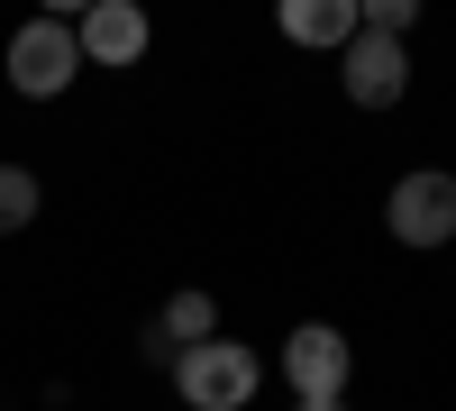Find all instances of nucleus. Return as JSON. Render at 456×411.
I'll return each mask as SVG.
<instances>
[{"mask_svg": "<svg viewBox=\"0 0 456 411\" xmlns=\"http://www.w3.org/2000/svg\"><path fill=\"white\" fill-rule=\"evenodd\" d=\"M292 411H347V402H292Z\"/></svg>", "mask_w": 456, "mask_h": 411, "instance_id": "1a4fd4ad", "label": "nucleus"}, {"mask_svg": "<svg viewBox=\"0 0 456 411\" xmlns=\"http://www.w3.org/2000/svg\"><path fill=\"white\" fill-rule=\"evenodd\" d=\"M384 219H393V238L402 247H447L456 238V174H402L393 183V201H384Z\"/></svg>", "mask_w": 456, "mask_h": 411, "instance_id": "7ed1b4c3", "label": "nucleus"}, {"mask_svg": "<svg viewBox=\"0 0 456 411\" xmlns=\"http://www.w3.org/2000/svg\"><path fill=\"white\" fill-rule=\"evenodd\" d=\"M37 219V174L28 165H0V238H19Z\"/></svg>", "mask_w": 456, "mask_h": 411, "instance_id": "6e6552de", "label": "nucleus"}, {"mask_svg": "<svg viewBox=\"0 0 456 411\" xmlns=\"http://www.w3.org/2000/svg\"><path fill=\"white\" fill-rule=\"evenodd\" d=\"M283 375H292V402H347V339L329 320L292 329L283 339Z\"/></svg>", "mask_w": 456, "mask_h": 411, "instance_id": "39448f33", "label": "nucleus"}, {"mask_svg": "<svg viewBox=\"0 0 456 411\" xmlns=\"http://www.w3.org/2000/svg\"><path fill=\"white\" fill-rule=\"evenodd\" d=\"M256 348H238V339H201V348H183L174 357V384H183V402L192 411H238L247 393H256Z\"/></svg>", "mask_w": 456, "mask_h": 411, "instance_id": "f257e3e1", "label": "nucleus"}, {"mask_svg": "<svg viewBox=\"0 0 456 411\" xmlns=\"http://www.w3.org/2000/svg\"><path fill=\"white\" fill-rule=\"evenodd\" d=\"M338 83H347L356 110H393V101L411 92V55H402V37L356 28V37H347V55H338Z\"/></svg>", "mask_w": 456, "mask_h": 411, "instance_id": "20e7f679", "label": "nucleus"}, {"mask_svg": "<svg viewBox=\"0 0 456 411\" xmlns=\"http://www.w3.org/2000/svg\"><path fill=\"white\" fill-rule=\"evenodd\" d=\"M73 37H83V64H137L146 55V10L137 0H92L73 19Z\"/></svg>", "mask_w": 456, "mask_h": 411, "instance_id": "423d86ee", "label": "nucleus"}, {"mask_svg": "<svg viewBox=\"0 0 456 411\" xmlns=\"http://www.w3.org/2000/svg\"><path fill=\"white\" fill-rule=\"evenodd\" d=\"M283 37H292V46H338V55H347V37L365 28V10H356V0H283Z\"/></svg>", "mask_w": 456, "mask_h": 411, "instance_id": "0eeeda50", "label": "nucleus"}, {"mask_svg": "<svg viewBox=\"0 0 456 411\" xmlns=\"http://www.w3.org/2000/svg\"><path fill=\"white\" fill-rule=\"evenodd\" d=\"M73 73H83V37H73V19H28L10 37V83L28 101H55Z\"/></svg>", "mask_w": 456, "mask_h": 411, "instance_id": "f03ea898", "label": "nucleus"}]
</instances>
